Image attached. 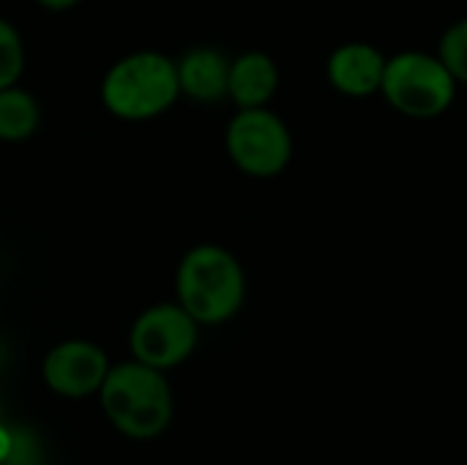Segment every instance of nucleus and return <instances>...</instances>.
Instances as JSON below:
<instances>
[{
	"label": "nucleus",
	"mask_w": 467,
	"mask_h": 465,
	"mask_svg": "<svg viewBox=\"0 0 467 465\" xmlns=\"http://www.w3.org/2000/svg\"><path fill=\"white\" fill-rule=\"evenodd\" d=\"M44 11H55V14H63V11H71L77 8L82 0H36Z\"/></svg>",
	"instance_id": "obj_15"
},
{
	"label": "nucleus",
	"mask_w": 467,
	"mask_h": 465,
	"mask_svg": "<svg viewBox=\"0 0 467 465\" xmlns=\"http://www.w3.org/2000/svg\"><path fill=\"white\" fill-rule=\"evenodd\" d=\"M279 82H282L279 66L268 52L246 49V52L230 58L227 99L235 104V110L271 107V101L279 90Z\"/></svg>",
	"instance_id": "obj_10"
},
{
	"label": "nucleus",
	"mask_w": 467,
	"mask_h": 465,
	"mask_svg": "<svg viewBox=\"0 0 467 465\" xmlns=\"http://www.w3.org/2000/svg\"><path fill=\"white\" fill-rule=\"evenodd\" d=\"M460 82L451 77L438 52L405 49L389 55L380 96L394 112L413 121H435L457 101Z\"/></svg>",
	"instance_id": "obj_4"
},
{
	"label": "nucleus",
	"mask_w": 467,
	"mask_h": 465,
	"mask_svg": "<svg viewBox=\"0 0 467 465\" xmlns=\"http://www.w3.org/2000/svg\"><path fill=\"white\" fill-rule=\"evenodd\" d=\"M41 126V104L22 85L0 90V143H25Z\"/></svg>",
	"instance_id": "obj_11"
},
{
	"label": "nucleus",
	"mask_w": 467,
	"mask_h": 465,
	"mask_svg": "<svg viewBox=\"0 0 467 465\" xmlns=\"http://www.w3.org/2000/svg\"><path fill=\"white\" fill-rule=\"evenodd\" d=\"M224 151L230 162L249 178H276L293 162V134L271 107L235 110L224 129Z\"/></svg>",
	"instance_id": "obj_5"
},
{
	"label": "nucleus",
	"mask_w": 467,
	"mask_h": 465,
	"mask_svg": "<svg viewBox=\"0 0 467 465\" xmlns=\"http://www.w3.org/2000/svg\"><path fill=\"white\" fill-rule=\"evenodd\" d=\"M200 329L202 326L178 301L150 304L131 321L129 354L153 370L170 373L194 356Z\"/></svg>",
	"instance_id": "obj_6"
},
{
	"label": "nucleus",
	"mask_w": 467,
	"mask_h": 465,
	"mask_svg": "<svg viewBox=\"0 0 467 465\" xmlns=\"http://www.w3.org/2000/svg\"><path fill=\"white\" fill-rule=\"evenodd\" d=\"M181 99L197 104H216L227 99L230 82V55L213 44H194L175 58Z\"/></svg>",
	"instance_id": "obj_9"
},
{
	"label": "nucleus",
	"mask_w": 467,
	"mask_h": 465,
	"mask_svg": "<svg viewBox=\"0 0 467 465\" xmlns=\"http://www.w3.org/2000/svg\"><path fill=\"white\" fill-rule=\"evenodd\" d=\"M389 55L369 41H345L326 60L328 85L348 99H369L380 93Z\"/></svg>",
	"instance_id": "obj_8"
},
{
	"label": "nucleus",
	"mask_w": 467,
	"mask_h": 465,
	"mask_svg": "<svg viewBox=\"0 0 467 465\" xmlns=\"http://www.w3.org/2000/svg\"><path fill=\"white\" fill-rule=\"evenodd\" d=\"M3 465H44L41 439L30 428H11V452Z\"/></svg>",
	"instance_id": "obj_14"
},
{
	"label": "nucleus",
	"mask_w": 467,
	"mask_h": 465,
	"mask_svg": "<svg viewBox=\"0 0 467 465\" xmlns=\"http://www.w3.org/2000/svg\"><path fill=\"white\" fill-rule=\"evenodd\" d=\"M8 452H11V428L0 422V465L5 463Z\"/></svg>",
	"instance_id": "obj_16"
},
{
	"label": "nucleus",
	"mask_w": 467,
	"mask_h": 465,
	"mask_svg": "<svg viewBox=\"0 0 467 465\" xmlns=\"http://www.w3.org/2000/svg\"><path fill=\"white\" fill-rule=\"evenodd\" d=\"M101 107L126 123L153 121L181 99L175 58L159 49H134L118 58L99 85Z\"/></svg>",
	"instance_id": "obj_3"
},
{
	"label": "nucleus",
	"mask_w": 467,
	"mask_h": 465,
	"mask_svg": "<svg viewBox=\"0 0 467 465\" xmlns=\"http://www.w3.org/2000/svg\"><path fill=\"white\" fill-rule=\"evenodd\" d=\"M244 263L222 244H194L175 269V301L200 326H224L246 304Z\"/></svg>",
	"instance_id": "obj_2"
},
{
	"label": "nucleus",
	"mask_w": 467,
	"mask_h": 465,
	"mask_svg": "<svg viewBox=\"0 0 467 465\" xmlns=\"http://www.w3.org/2000/svg\"><path fill=\"white\" fill-rule=\"evenodd\" d=\"M25 63H27V55H25L22 33L16 30L14 22L0 16V90L19 85L25 74Z\"/></svg>",
	"instance_id": "obj_12"
},
{
	"label": "nucleus",
	"mask_w": 467,
	"mask_h": 465,
	"mask_svg": "<svg viewBox=\"0 0 467 465\" xmlns=\"http://www.w3.org/2000/svg\"><path fill=\"white\" fill-rule=\"evenodd\" d=\"M438 58L446 63V69L451 71V77L460 82V85H467V16L451 22L441 38H438Z\"/></svg>",
	"instance_id": "obj_13"
},
{
	"label": "nucleus",
	"mask_w": 467,
	"mask_h": 465,
	"mask_svg": "<svg viewBox=\"0 0 467 465\" xmlns=\"http://www.w3.org/2000/svg\"><path fill=\"white\" fill-rule=\"evenodd\" d=\"M96 400L104 419L129 441H153L164 436L175 417V395L167 373L137 359L109 365Z\"/></svg>",
	"instance_id": "obj_1"
},
{
	"label": "nucleus",
	"mask_w": 467,
	"mask_h": 465,
	"mask_svg": "<svg viewBox=\"0 0 467 465\" xmlns=\"http://www.w3.org/2000/svg\"><path fill=\"white\" fill-rule=\"evenodd\" d=\"M109 365L112 362L99 343L71 337L47 351L41 378L44 386L63 400H88L99 395Z\"/></svg>",
	"instance_id": "obj_7"
}]
</instances>
